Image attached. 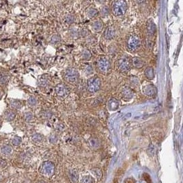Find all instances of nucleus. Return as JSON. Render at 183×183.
I'll return each instance as SVG.
<instances>
[{"label":"nucleus","instance_id":"1","mask_svg":"<svg viewBox=\"0 0 183 183\" xmlns=\"http://www.w3.org/2000/svg\"><path fill=\"white\" fill-rule=\"evenodd\" d=\"M100 86L101 80L99 77L94 76V77H92L90 79H89L88 82H87V88H88V91L89 92H97L100 89Z\"/></svg>","mask_w":183,"mask_h":183},{"label":"nucleus","instance_id":"10","mask_svg":"<svg viewBox=\"0 0 183 183\" xmlns=\"http://www.w3.org/2000/svg\"><path fill=\"white\" fill-rule=\"evenodd\" d=\"M16 117V112L14 110H8L4 113V119L8 122H12Z\"/></svg>","mask_w":183,"mask_h":183},{"label":"nucleus","instance_id":"15","mask_svg":"<svg viewBox=\"0 0 183 183\" xmlns=\"http://www.w3.org/2000/svg\"><path fill=\"white\" fill-rule=\"evenodd\" d=\"M145 75L146 78L150 80H152L154 78V72L152 67H148L145 71Z\"/></svg>","mask_w":183,"mask_h":183},{"label":"nucleus","instance_id":"20","mask_svg":"<svg viewBox=\"0 0 183 183\" xmlns=\"http://www.w3.org/2000/svg\"><path fill=\"white\" fill-rule=\"evenodd\" d=\"M97 13H98V11L94 8H90L87 11V14H88L89 17H94L95 15H97Z\"/></svg>","mask_w":183,"mask_h":183},{"label":"nucleus","instance_id":"17","mask_svg":"<svg viewBox=\"0 0 183 183\" xmlns=\"http://www.w3.org/2000/svg\"><path fill=\"white\" fill-rule=\"evenodd\" d=\"M102 25H102V21H95V22L93 23L92 27L95 31H99L102 28Z\"/></svg>","mask_w":183,"mask_h":183},{"label":"nucleus","instance_id":"23","mask_svg":"<svg viewBox=\"0 0 183 183\" xmlns=\"http://www.w3.org/2000/svg\"><path fill=\"white\" fill-rule=\"evenodd\" d=\"M12 142L14 146H19V145L21 143V139L19 137H15L13 139H12Z\"/></svg>","mask_w":183,"mask_h":183},{"label":"nucleus","instance_id":"16","mask_svg":"<svg viewBox=\"0 0 183 183\" xmlns=\"http://www.w3.org/2000/svg\"><path fill=\"white\" fill-rule=\"evenodd\" d=\"M12 151V147L10 146H8V145H6V146L2 147L1 148V152L5 155L10 154H11Z\"/></svg>","mask_w":183,"mask_h":183},{"label":"nucleus","instance_id":"27","mask_svg":"<svg viewBox=\"0 0 183 183\" xmlns=\"http://www.w3.org/2000/svg\"><path fill=\"white\" fill-rule=\"evenodd\" d=\"M6 165H7V163H6V161H4V159L0 158V167L4 168L6 167Z\"/></svg>","mask_w":183,"mask_h":183},{"label":"nucleus","instance_id":"31","mask_svg":"<svg viewBox=\"0 0 183 183\" xmlns=\"http://www.w3.org/2000/svg\"><path fill=\"white\" fill-rule=\"evenodd\" d=\"M1 124H2V122H1V118H0V128H1Z\"/></svg>","mask_w":183,"mask_h":183},{"label":"nucleus","instance_id":"25","mask_svg":"<svg viewBox=\"0 0 183 183\" xmlns=\"http://www.w3.org/2000/svg\"><path fill=\"white\" fill-rule=\"evenodd\" d=\"M143 176L144 180H146L147 182H148V183H151V182H152V180H151V178H150V175H149V174L145 173V174H143Z\"/></svg>","mask_w":183,"mask_h":183},{"label":"nucleus","instance_id":"28","mask_svg":"<svg viewBox=\"0 0 183 183\" xmlns=\"http://www.w3.org/2000/svg\"><path fill=\"white\" fill-rule=\"evenodd\" d=\"M124 183H136V180L133 178H128L124 180Z\"/></svg>","mask_w":183,"mask_h":183},{"label":"nucleus","instance_id":"13","mask_svg":"<svg viewBox=\"0 0 183 183\" xmlns=\"http://www.w3.org/2000/svg\"><path fill=\"white\" fill-rule=\"evenodd\" d=\"M10 106L14 109H20L23 106V102L19 99H10Z\"/></svg>","mask_w":183,"mask_h":183},{"label":"nucleus","instance_id":"11","mask_svg":"<svg viewBox=\"0 0 183 183\" xmlns=\"http://www.w3.org/2000/svg\"><path fill=\"white\" fill-rule=\"evenodd\" d=\"M122 96L125 99H130L133 96V91L130 88L125 87L123 89Z\"/></svg>","mask_w":183,"mask_h":183},{"label":"nucleus","instance_id":"5","mask_svg":"<svg viewBox=\"0 0 183 183\" xmlns=\"http://www.w3.org/2000/svg\"><path fill=\"white\" fill-rule=\"evenodd\" d=\"M97 67L102 72H107L110 68V61L108 58L102 56L97 61Z\"/></svg>","mask_w":183,"mask_h":183},{"label":"nucleus","instance_id":"26","mask_svg":"<svg viewBox=\"0 0 183 183\" xmlns=\"http://www.w3.org/2000/svg\"><path fill=\"white\" fill-rule=\"evenodd\" d=\"M59 41H60V38H59L58 36H56V35L54 36V37H52V41H51V42H52L53 44H56L57 43H58Z\"/></svg>","mask_w":183,"mask_h":183},{"label":"nucleus","instance_id":"3","mask_svg":"<svg viewBox=\"0 0 183 183\" xmlns=\"http://www.w3.org/2000/svg\"><path fill=\"white\" fill-rule=\"evenodd\" d=\"M65 78L67 82L71 84H75L78 82V78H79V73L77 70L73 68H69L65 71Z\"/></svg>","mask_w":183,"mask_h":183},{"label":"nucleus","instance_id":"2","mask_svg":"<svg viewBox=\"0 0 183 183\" xmlns=\"http://www.w3.org/2000/svg\"><path fill=\"white\" fill-rule=\"evenodd\" d=\"M127 10L126 3L123 1H117L112 6V11L116 16H122Z\"/></svg>","mask_w":183,"mask_h":183},{"label":"nucleus","instance_id":"19","mask_svg":"<svg viewBox=\"0 0 183 183\" xmlns=\"http://www.w3.org/2000/svg\"><path fill=\"white\" fill-rule=\"evenodd\" d=\"M148 29V31H149V34H151V35H154V34L155 33V31H156V26H155L154 23L152 22V21L149 22Z\"/></svg>","mask_w":183,"mask_h":183},{"label":"nucleus","instance_id":"24","mask_svg":"<svg viewBox=\"0 0 183 183\" xmlns=\"http://www.w3.org/2000/svg\"><path fill=\"white\" fill-rule=\"evenodd\" d=\"M108 13H109V10H108V8L107 7H104L102 8V14L103 15L104 17H106L107 16Z\"/></svg>","mask_w":183,"mask_h":183},{"label":"nucleus","instance_id":"6","mask_svg":"<svg viewBox=\"0 0 183 183\" xmlns=\"http://www.w3.org/2000/svg\"><path fill=\"white\" fill-rule=\"evenodd\" d=\"M118 68L122 72H127L130 69V65L127 56H123L118 61Z\"/></svg>","mask_w":183,"mask_h":183},{"label":"nucleus","instance_id":"32","mask_svg":"<svg viewBox=\"0 0 183 183\" xmlns=\"http://www.w3.org/2000/svg\"><path fill=\"white\" fill-rule=\"evenodd\" d=\"M1 91H0V98H1Z\"/></svg>","mask_w":183,"mask_h":183},{"label":"nucleus","instance_id":"7","mask_svg":"<svg viewBox=\"0 0 183 183\" xmlns=\"http://www.w3.org/2000/svg\"><path fill=\"white\" fill-rule=\"evenodd\" d=\"M143 92L148 96H154L156 93V88L153 84L146 85L143 89Z\"/></svg>","mask_w":183,"mask_h":183},{"label":"nucleus","instance_id":"18","mask_svg":"<svg viewBox=\"0 0 183 183\" xmlns=\"http://www.w3.org/2000/svg\"><path fill=\"white\" fill-rule=\"evenodd\" d=\"M8 81V77L4 73H0V84L4 85Z\"/></svg>","mask_w":183,"mask_h":183},{"label":"nucleus","instance_id":"4","mask_svg":"<svg viewBox=\"0 0 183 183\" xmlns=\"http://www.w3.org/2000/svg\"><path fill=\"white\" fill-rule=\"evenodd\" d=\"M140 45L139 38L135 35H132L127 40V48L130 52H135Z\"/></svg>","mask_w":183,"mask_h":183},{"label":"nucleus","instance_id":"22","mask_svg":"<svg viewBox=\"0 0 183 183\" xmlns=\"http://www.w3.org/2000/svg\"><path fill=\"white\" fill-rule=\"evenodd\" d=\"M27 102H28V104L30 106H35L37 104V99L35 97L31 96L28 99Z\"/></svg>","mask_w":183,"mask_h":183},{"label":"nucleus","instance_id":"21","mask_svg":"<svg viewBox=\"0 0 183 183\" xmlns=\"http://www.w3.org/2000/svg\"><path fill=\"white\" fill-rule=\"evenodd\" d=\"M23 117H24V120H25V122H31L32 120L33 115L30 112H25V113L24 114V116H23Z\"/></svg>","mask_w":183,"mask_h":183},{"label":"nucleus","instance_id":"9","mask_svg":"<svg viewBox=\"0 0 183 183\" xmlns=\"http://www.w3.org/2000/svg\"><path fill=\"white\" fill-rule=\"evenodd\" d=\"M119 102L115 98H111L108 102V107L110 110H116L119 107Z\"/></svg>","mask_w":183,"mask_h":183},{"label":"nucleus","instance_id":"12","mask_svg":"<svg viewBox=\"0 0 183 183\" xmlns=\"http://www.w3.org/2000/svg\"><path fill=\"white\" fill-rule=\"evenodd\" d=\"M115 36V30L112 27H108L105 32V37L107 39H113Z\"/></svg>","mask_w":183,"mask_h":183},{"label":"nucleus","instance_id":"29","mask_svg":"<svg viewBox=\"0 0 183 183\" xmlns=\"http://www.w3.org/2000/svg\"><path fill=\"white\" fill-rule=\"evenodd\" d=\"M82 56L84 58L87 59V58H89V57H91V54L88 52V51H84V53H83Z\"/></svg>","mask_w":183,"mask_h":183},{"label":"nucleus","instance_id":"8","mask_svg":"<svg viewBox=\"0 0 183 183\" xmlns=\"http://www.w3.org/2000/svg\"><path fill=\"white\" fill-rule=\"evenodd\" d=\"M56 93L58 96L64 97L68 94V90L65 85L63 84H60L56 86Z\"/></svg>","mask_w":183,"mask_h":183},{"label":"nucleus","instance_id":"14","mask_svg":"<svg viewBox=\"0 0 183 183\" xmlns=\"http://www.w3.org/2000/svg\"><path fill=\"white\" fill-rule=\"evenodd\" d=\"M133 64L134 67L136 68H141L144 65V62L141 58L135 57L133 58Z\"/></svg>","mask_w":183,"mask_h":183},{"label":"nucleus","instance_id":"30","mask_svg":"<svg viewBox=\"0 0 183 183\" xmlns=\"http://www.w3.org/2000/svg\"><path fill=\"white\" fill-rule=\"evenodd\" d=\"M73 21V18L72 17V16H69L67 17V21H69V23H71Z\"/></svg>","mask_w":183,"mask_h":183}]
</instances>
